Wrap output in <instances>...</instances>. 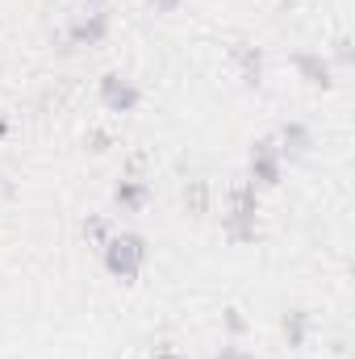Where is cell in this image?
I'll use <instances>...</instances> for the list:
<instances>
[{
  "label": "cell",
  "mask_w": 355,
  "mask_h": 359,
  "mask_svg": "<svg viewBox=\"0 0 355 359\" xmlns=\"http://www.w3.org/2000/svg\"><path fill=\"white\" fill-rule=\"evenodd\" d=\"M84 238H92V243H100V247H105V243L113 238L109 217H88V222H84Z\"/></svg>",
  "instance_id": "8fae6325"
},
{
  "label": "cell",
  "mask_w": 355,
  "mask_h": 359,
  "mask_svg": "<svg viewBox=\"0 0 355 359\" xmlns=\"http://www.w3.org/2000/svg\"><path fill=\"white\" fill-rule=\"evenodd\" d=\"M155 359H180V355L172 351V347H159V351H155Z\"/></svg>",
  "instance_id": "2e32d148"
},
{
  "label": "cell",
  "mask_w": 355,
  "mask_h": 359,
  "mask_svg": "<svg viewBox=\"0 0 355 359\" xmlns=\"http://www.w3.org/2000/svg\"><path fill=\"white\" fill-rule=\"evenodd\" d=\"M113 201H117L121 213H142L147 201H151V188H147V180L130 176V180H121V184L113 188Z\"/></svg>",
  "instance_id": "8992f818"
},
{
  "label": "cell",
  "mask_w": 355,
  "mask_h": 359,
  "mask_svg": "<svg viewBox=\"0 0 355 359\" xmlns=\"http://www.w3.org/2000/svg\"><path fill=\"white\" fill-rule=\"evenodd\" d=\"M147 255H151V247H147V238L134 234V230L113 234V238L105 243V268H109V276H117V280H126V284L142 271Z\"/></svg>",
  "instance_id": "6da1fadb"
},
{
  "label": "cell",
  "mask_w": 355,
  "mask_h": 359,
  "mask_svg": "<svg viewBox=\"0 0 355 359\" xmlns=\"http://www.w3.org/2000/svg\"><path fill=\"white\" fill-rule=\"evenodd\" d=\"M84 142H88L92 151H96V155H105V151H109V142H113V138H109V134H105V130H88V138H84Z\"/></svg>",
  "instance_id": "4fadbf2b"
},
{
  "label": "cell",
  "mask_w": 355,
  "mask_h": 359,
  "mask_svg": "<svg viewBox=\"0 0 355 359\" xmlns=\"http://www.w3.org/2000/svg\"><path fill=\"white\" fill-rule=\"evenodd\" d=\"M88 4H92V8H100V4H105V0H88Z\"/></svg>",
  "instance_id": "ac0fdd59"
},
{
  "label": "cell",
  "mask_w": 355,
  "mask_h": 359,
  "mask_svg": "<svg viewBox=\"0 0 355 359\" xmlns=\"http://www.w3.org/2000/svg\"><path fill=\"white\" fill-rule=\"evenodd\" d=\"M147 4H151L155 13H176L180 8V0H147Z\"/></svg>",
  "instance_id": "9a60e30c"
},
{
  "label": "cell",
  "mask_w": 355,
  "mask_h": 359,
  "mask_svg": "<svg viewBox=\"0 0 355 359\" xmlns=\"http://www.w3.org/2000/svg\"><path fill=\"white\" fill-rule=\"evenodd\" d=\"M280 176H284V155H280L276 138H260V142L251 147V184L276 188Z\"/></svg>",
  "instance_id": "7a4b0ae2"
},
{
  "label": "cell",
  "mask_w": 355,
  "mask_h": 359,
  "mask_svg": "<svg viewBox=\"0 0 355 359\" xmlns=\"http://www.w3.org/2000/svg\"><path fill=\"white\" fill-rule=\"evenodd\" d=\"M226 330H230V334H243V330H247V318H243V309H234V305L226 309Z\"/></svg>",
  "instance_id": "7c38bea8"
},
{
  "label": "cell",
  "mask_w": 355,
  "mask_h": 359,
  "mask_svg": "<svg viewBox=\"0 0 355 359\" xmlns=\"http://www.w3.org/2000/svg\"><path fill=\"white\" fill-rule=\"evenodd\" d=\"M335 59H339V63H351V42H347V38L335 42Z\"/></svg>",
  "instance_id": "5bb4252c"
},
{
  "label": "cell",
  "mask_w": 355,
  "mask_h": 359,
  "mask_svg": "<svg viewBox=\"0 0 355 359\" xmlns=\"http://www.w3.org/2000/svg\"><path fill=\"white\" fill-rule=\"evenodd\" d=\"M276 147H280V155H305L309 147H314V134H309V126H301V121H288L284 130H280V138H276Z\"/></svg>",
  "instance_id": "ba28073f"
},
{
  "label": "cell",
  "mask_w": 355,
  "mask_h": 359,
  "mask_svg": "<svg viewBox=\"0 0 355 359\" xmlns=\"http://www.w3.org/2000/svg\"><path fill=\"white\" fill-rule=\"evenodd\" d=\"M184 209H188L192 217H205V213H209V184H205V180H188V188H184Z\"/></svg>",
  "instance_id": "9c48e42d"
},
{
  "label": "cell",
  "mask_w": 355,
  "mask_h": 359,
  "mask_svg": "<svg viewBox=\"0 0 355 359\" xmlns=\"http://www.w3.org/2000/svg\"><path fill=\"white\" fill-rule=\"evenodd\" d=\"M105 38H109V13H100V8L76 17L72 29H67V42H72V46H100ZM72 46H67V50H72Z\"/></svg>",
  "instance_id": "277c9868"
},
{
  "label": "cell",
  "mask_w": 355,
  "mask_h": 359,
  "mask_svg": "<svg viewBox=\"0 0 355 359\" xmlns=\"http://www.w3.org/2000/svg\"><path fill=\"white\" fill-rule=\"evenodd\" d=\"M4 134H8V117L0 113V138H4Z\"/></svg>",
  "instance_id": "e0dca14e"
},
{
  "label": "cell",
  "mask_w": 355,
  "mask_h": 359,
  "mask_svg": "<svg viewBox=\"0 0 355 359\" xmlns=\"http://www.w3.org/2000/svg\"><path fill=\"white\" fill-rule=\"evenodd\" d=\"M234 63L243 72V84L247 88H260V80H264V50L251 46V42H239L234 46Z\"/></svg>",
  "instance_id": "52a82bcc"
},
{
  "label": "cell",
  "mask_w": 355,
  "mask_h": 359,
  "mask_svg": "<svg viewBox=\"0 0 355 359\" xmlns=\"http://www.w3.org/2000/svg\"><path fill=\"white\" fill-rule=\"evenodd\" d=\"M305 334H309V313H305V309L284 313V339H288V347H301Z\"/></svg>",
  "instance_id": "30bf717a"
},
{
  "label": "cell",
  "mask_w": 355,
  "mask_h": 359,
  "mask_svg": "<svg viewBox=\"0 0 355 359\" xmlns=\"http://www.w3.org/2000/svg\"><path fill=\"white\" fill-rule=\"evenodd\" d=\"M100 104H105L109 113H134V109L142 104V92H138L134 80H126V76L109 72V76L100 80Z\"/></svg>",
  "instance_id": "3957f363"
},
{
  "label": "cell",
  "mask_w": 355,
  "mask_h": 359,
  "mask_svg": "<svg viewBox=\"0 0 355 359\" xmlns=\"http://www.w3.org/2000/svg\"><path fill=\"white\" fill-rule=\"evenodd\" d=\"M293 67L301 72V80H305L309 88H335V67H330V59H322V55H314V50H297V55H293Z\"/></svg>",
  "instance_id": "5b68a950"
}]
</instances>
